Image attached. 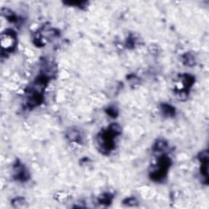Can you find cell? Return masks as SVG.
<instances>
[{
  "label": "cell",
  "mask_w": 209,
  "mask_h": 209,
  "mask_svg": "<svg viewBox=\"0 0 209 209\" xmlns=\"http://www.w3.org/2000/svg\"><path fill=\"white\" fill-rule=\"evenodd\" d=\"M171 165V160L167 156H162L159 158L158 163H157V168L154 169L150 173V177L155 181H159L163 180L167 175V170Z\"/></svg>",
  "instance_id": "1"
},
{
  "label": "cell",
  "mask_w": 209,
  "mask_h": 209,
  "mask_svg": "<svg viewBox=\"0 0 209 209\" xmlns=\"http://www.w3.org/2000/svg\"><path fill=\"white\" fill-rule=\"evenodd\" d=\"M1 44L2 50L12 52L16 45V35L12 30H7L1 35Z\"/></svg>",
  "instance_id": "2"
},
{
  "label": "cell",
  "mask_w": 209,
  "mask_h": 209,
  "mask_svg": "<svg viewBox=\"0 0 209 209\" xmlns=\"http://www.w3.org/2000/svg\"><path fill=\"white\" fill-rule=\"evenodd\" d=\"M198 159L201 163V174L204 176L207 182V168H208V152L207 150L201 152L198 155Z\"/></svg>",
  "instance_id": "3"
},
{
  "label": "cell",
  "mask_w": 209,
  "mask_h": 209,
  "mask_svg": "<svg viewBox=\"0 0 209 209\" xmlns=\"http://www.w3.org/2000/svg\"><path fill=\"white\" fill-rule=\"evenodd\" d=\"M14 176L17 180L20 181H25L29 178V174L27 172L26 168L22 165L20 163H16L14 166Z\"/></svg>",
  "instance_id": "4"
},
{
  "label": "cell",
  "mask_w": 209,
  "mask_h": 209,
  "mask_svg": "<svg viewBox=\"0 0 209 209\" xmlns=\"http://www.w3.org/2000/svg\"><path fill=\"white\" fill-rule=\"evenodd\" d=\"M161 108H162V111H163V114L167 116H173L175 115V109L170 105L163 104L161 106Z\"/></svg>",
  "instance_id": "5"
},
{
  "label": "cell",
  "mask_w": 209,
  "mask_h": 209,
  "mask_svg": "<svg viewBox=\"0 0 209 209\" xmlns=\"http://www.w3.org/2000/svg\"><path fill=\"white\" fill-rule=\"evenodd\" d=\"M183 62H184V64L187 65V66H193L195 63V60L190 53H185V55L183 56Z\"/></svg>",
  "instance_id": "6"
},
{
  "label": "cell",
  "mask_w": 209,
  "mask_h": 209,
  "mask_svg": "<svg viewBox=\"0 0 209 209\" xmlns=\"http://www.w3.org/2000/svg\"><path fill=\"white\" fill-rule=\"evenodd\" d=\"M67 137L68 139H70V141H79L80 138V132L76 131V130H72V131H69L68 133H67Z\"/></svg>",
  "instance_id": "7"
},
{
  "label": "cell",
  "mask_w": 209,
  "mask_h": 209,
  "mask_svg": "<svg viewBox=\"0 0 209 209\" xmlns=\"http://www.w3.org/2000/svg\"><path fill=\"white\" fill-rule=\"evenodd\" d=\"M167 144L164 141H159L154 145V150L157 151H163V150H165Z\"/></svg>",
  "instance_id": "8"
},
{
  "label": "cell",
  "mask_w": 209,
  "mask_h": 209,
  "mask_svg": "<svg viewBox=\"0 0 209 209\" xmlns=\"http://www.w3.org/2000/svg\"><path fill=\"white\" fill-rule=\"evenodd\" d=\"M112 199V197L110 194H105L103 195H101L99 198V201L101 203H103V204H106V203H110V201Z\"/></svg>",
  "instance_id": "9"
},
{
  "label": "cell",
  "mask_w": 209,
  "mask_h": 209,
  "mask_svg": "<svg viewBox=\"0 0 209 209\" xmlns=\"http://www.w3.org/2000/svg\"><path fill=\"white\" fill-rule=\"evenodd\" d=\"M124 203L127 205H128V206H134V205H137V202H138V201L136 199V198H127L125 201H124Z\"/></svg>",
  "instance_id": "10"
},
{
  "label": "cell",
  "mask_w": 209,
  "mask_h": 209,
  "mask_svg": "<svg viewBox=\"0 0 209 209\" xmlns=\"http://www.w3.org/2000/svg\"><path fill=\"white\" fill-rule=\"evenodd\" d=\"M25 199L23 198H16V199H14L13 201H12V204L13 205H16V203H17V207H21L22 205L24 204L25 203Z\"/></svg>",
  "instance_id": "11"
},
{
  "label": "cell",
  "mask_w": 209,
  "mask_h": 209,
  "mask_svg": "<svg viewBox=\"0 0 209 209\" xmlns=\"http://www.w3.org/2000/svg\"><path fill=\"white\" fill-rule=\"evenodd\" d=\"M106 112L108 113L109 115H110V116H112V117H116L117 115H118V112H117V110H115L114 108H111V107H110V109H108Z\"/></svg>",
  "instance_id": "12"
}]
</instances>
